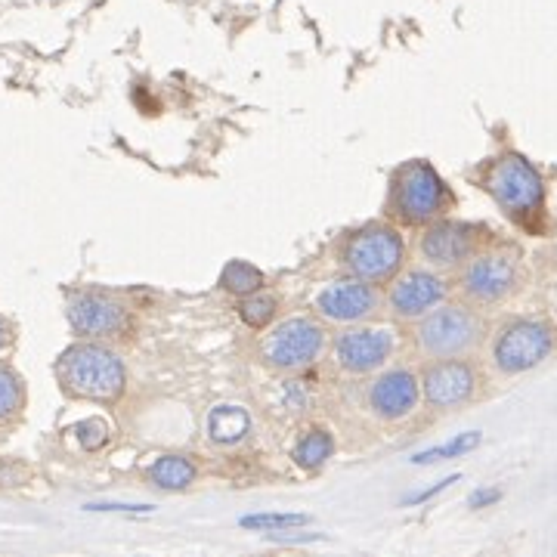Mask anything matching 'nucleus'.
Listing matches in <instances>:
<instances>
[{
  "label": "nucleus",
  "instance_id": "nucleus-16",
  "mask_svg": "<svg viewBox=\"0 0 557 557\" xmlns=\"http://www.w3.org/2000/svg\"><path fill=\"white\" fill-rule=\"evenodd\" d=\"M251 428V418L242 406H217L208 418V434L220 446H233L239 443Z\"/></svg>",
  "mask_w": 557,
  "mask_h": 557
},
{
  "label": "nucleus",
  "instance_id": "nucleus-25",
  "mask_svg": "<svg viewBox=\"0 0 557 557\" xmlns=\"http://www.w3.org/2000/svg\"><path fill=\"white\" fill-rule=\"evenodd\" d=\"M458 480V474H452V477H443V480H437L434 486H428V489H421V493H415V496H409L406 499V505H421V502H431L434 496H440L446 486H452Z\"/></svg>",
  "mask_w": 557,
  "mask_h": 557
},
{
  "label": "nucleus",
  "instance_id": "nucleus-11",
  "mask_svg": "<svg viewBox=\"0 0 557 557\" xmlns=\"http://www.w3.org/2000/svg\"><path fill=\"white\" fill-rule=\"evenodd\" d=\"M449 294L446 279H440L431 270H409L403 279L393 282L387 294V307L397 313L400 319H418L424 313H431L440 307Z\"/></svg>",
  "mask_w": 557,
  "mask_h": 557
},
{
  "label": "nucleus",
  "instance_id": "nucleus-1",
  "mask_svg": "<svg viewBox=\"0 0 557 557\" xmlns=\"http://www.w3.org/2000/svg\"><path fill=\"white\" fill-rule=\"evenodd\" d=\"M56 375L62 387L81 400L112 403L124 393L127 372L118 353L100 347V344H75L59 356Z\"/></svg>",
  "mask_w": 557,
  "mask_h": 557
},
{
  "label": "nucleus",
  "instance_id": "nucleus-12",
  "mask_svg": "<svg viewBox=\"0 0 557 557\" xmlns=\"http://www.w3.org/2000/svg\"><path fill=\"white\" fill-rule=\"evenodd\" d=\"M381 307V298L366 279H341L316 298V310L332 322H363Z\"/></svg>",
  "mask_w": 557,
  "mask_h": 557
},
{
  "label": "nucleus",
  "instance_id": "nucleus-21",
  "mask_svg": "<svg viewBox=\"0 0 557 557\" xmlns=\"http://www.w3.org/2000/svg\"><path fill=\"white\" fill-rule=\"evenodd\" d=\"M276 310H279V301L273 298V294H260V291L248 294V298L239 304V316L245 319V325H251V329H264L267 322H273Z\"/></svg>",
  "mask_w": 557,
  "mask_h": 557
},
{
  "label": "nucleus",
  "instance_id": "nucleus-13",
  "mask_svg": "<svg viewBox=\"0 0 557 557\" xmlns=\"http://www.w3.org/2000/svg\"><path fill=\"white\" fill-rule=\"evenodd\" d=\"M421 381L409 369H390L369 384V409L381 421H400L418 409Z\"/></svg>",
  "mask_w": 557,
  "mask_h": 557
},
{
  "label": "nucleus",
  "instance_id": "nucleus-28",
  "mask_svg": "<svg viewBox=\"0 0 557 557\" xmlns=\"http://www.w3.org/2000/svg\"><path fill=\"white\" fill-rule=\"evenodd\" d=\"M4 347H7V322L0 319V350H4Z\"/></svg>",
  "mask_w": 557,
  "mask_h": 557
},
{
  "label": "nucleus",
  "instance_id": "nucleus-5",
  "mask_svg": "<svg viewBox=\"0 0 557 557\" xmlns=\"http://www.w3.org/2000/svg\"><path fill=\"white\" fill-rule=\"evenodd\" d=\"M486 189L496 199V205L514 220H527L539 214L545 202L542 177L520 155H502L499 161H493V168L486 174Z\"/></svg>",
  "mask_w": 557,
  "mask_h": 557
},
{
  "label": "nucleus",
  "instance_id": "nucleus-10",
  "mask_svg": "<svg viewBox=\"0 0 557 557\" xmlns=\"http://www.w3.org/2000/svg\"><path fill=\"white\" fill-rule=\"evenodd\" d=\"M517 264L508 254H480L462 273V291L477 304H496L514 291Z\"/></svg>",
  "mask_w": 557,
  "mask_h": 557
},
{
  "label": "nucleus",
  "instance_id": "nucleus-3",
  "mask_svg": "<svg viewBox=\"0 0 557 557\" xmlns=\"http://www.w3.org/2000/svg\"><path fill=\"white\" fill-rule=\"evenodd\" d=\"M390 205L400 220L421 226L437 220L449 208V189L428 161H409L393 180Z\"/></svg>",
  "mask_w": 557,
  "mask_h": 557
},
{
  "label": "nucleus",
  "instance_id": "nucleus-6",
  "mask_svg": "<svg viewBox=\"0 0 557 557\" xmlns=\"http://www.w3.org/2000/svg\"><path fill=\"white\" fill-rule=\"evenodd\" d=\"M557 332L539 319H517L499 332L493 344V363L502 375H523L551 356Z\"/></svg>",
  "mask_w": 557,
  "mask_h": 557
},
{
  "label": "nucleus",
  "instance_id": "nucleus-24",
  "mask_svg": "<svg viewBox=\"0 0 557 557\" xmlns=\"http://www.w3.org/2000/svg\"><path fill=\"white\" fill-rule=\"evenodd\" d=\"M78 440L84 449H100L106 440H109V424L103 418H90V421H81L75 428Z\"/></svg>",
  "mask_w": 557,
  "mask_h": 557
},
{
  "label": "nucleus",
  "instance_id": "nucleus-23",
  "mask_svg": "<svg viewBox=\"0 0 557 557\" xmlns=\"http://www.w3.org/2000/svg\"><path fill=\"white\" fill-rule=\"evenodd\" d=\"M310 517L307 514H245L239 523L245 530H273V533H282V530H291V527H304Z\"/></svg>",
  "mask_w": 557,
  "mask_h": 557
},
{
  "label": "nucleus",
  "instance_id": "nucleus-15",
  "mask_svg": "<svg viewBox=\"0 0 557 557\" xmlns=\"http://www.w3.org/2000/svg\"><path fill=\"white\" fill-rule=\"evenodd\" d=\"M477 236L465 223H434L428 233L421 236V254L428 257L434 267H458L462 260L474 254Z\"/></svg>",
  "mask_w": 557,
  "mask_h": 557
},
{
  "label": "nucleus",
  "instance_id": "nucleus-7",
  "mask_svg": "<svg viewBox=\"0 0 557 557\" xmlns=\"http://www.w3.org/2000/svg\"><path fill=\"white\" fill-rule=\"evenodd\" d=\"M322 347H325L322 325L310 316H294L264 338V359L267 366L279 372H298L316 363Z\"/></svg>",
  "mask_w": 557,
  "mask_h": 557
},
{
  "label": "nucleus",
  "instance_id": "nucleus-19",
  "mask_svg": "<svg viewBox=\"0 0 557 557\" xmlns=\"http://www.w3.org/2000/svg\"><path fill=\"white\" fill-rule=\"evenodd\" d=\"M477 446H480V434H477V431H468V434H458L455 440H449V443H443V446L415 452V455H412V465H437V462H446V458L465 455V452H471V449H477Z\"/></svg>",
  "mask_w": 557,
  "mask_h": 557
},
{
  "label": "nucleus",
  "instance_id": "nucleus-27",
  "mask_svg": "<svg viewBox=\"0 0 557 557\" xmlns=\"http://www.w3.org/2000/svg\"><path fill=\"white\" fill-rule=\"evenodd\" d=\"M87 511H118V514H149L152 505H87Z\"/></svg>",
  "mask_w": 557,
  "mask_h": 557
},
{
  "label": "nucleus",
  "instance_id": "nucleus-18",
  "mask_svg": "<svg viewBox=\"0 0 557 557\" xmlns=\"http://www.w3.org/2000/svg\"><path fill=\"white\" fill-rule=\"evenodd\" d=\"M332 452H335L332 434L322 431V428H316V431L304 434L301 443L294 446V465L304 468V471H316V468H322L325 462H329Z\"/></svg>",
  "mask_w": 557,
  "mask_h": 557
},
{
  "label": "nucleus",
  "instance_id": "nucleus-17",
  "mask_svg": "<svg viewBox=\"0 0 557 557\" xmlns=\"http://www.w3.org/2000/svg\"><path fill=\"white\" fill-rule=\"evenodd\" d=\"M195 465L189 462L186 455H161L155 458V465L149 468V480L165 489V493H177V489H186L195 480Z\"/></svg>",
  "mask_w": 557,
  "mask_h": 557
},
{
  "label": "nucleus",
  "instance_id": "nucleus-9",
  "mask_svg": "<svg viewBox=\"0 0 557 557\" xmlns=\"http://www.w3.org/2000/svg\"><path fill=\"white\" fill-rule=\"evenodd\" d=\"M477 393V369L465 359H437L421 375V397L431 409H455Z\"/></svg>",
  "mask_w": 557,
  "mask_h": 557
},
{
  "label": "nucleus",
  "instance_id": "nucleus-14",
  "mask_svg": "<svg viewBox=\"0 0 557 557\" xmlns=\"http://www.w3.org/2000/svg\"><path fill=\"white\" fill-rule=\"evenodd\" d=\"M69 322L72 329L84 338H109L124 332L127 310L106 294H78L69 301Z\"/></svg>",
  "mask_w": 557,
  "mask_h": 557
},
{
  "label": "nucleus",
  "instance_id": "nucleus-20",
  "mask_svg": "<svg viewBox=\"0 0 557 557\" xmlns=\"http://www.w3.org/2000/svg\"><path fill=\"white\" fill-rule=\"evenodd\" d=\"M220 282L229 294H242V298H248V294L260 291V285H264V273L245 264V260H233V264L223 270Z\"/></svg>",
  "mask_w": 557,
  "mask_h": 557
},
{
  "label": "nucleus",
  "instance_id": "nucleus-22",
  "mask_svg": "<svg viewBox=\"0 0 557 557\" xmlns=\"http://www.w3.org/2000/svg\"><path fill=\"white\" fill-rule=\"evenodd\" d=\"M22 409V381L13 369L0 366V424H7Z\"/></svg>",
  "mask_w": 557,
  "mask_h": 557
},
{
  "label": "nucleus",
  "instance_id": "nucleus-8",
  "mask_svg": "<svg viewBox=\"0 0 557 557\" xmlns=\"http://www.w3.org/2000/svg\"><path fill=\"white\" fill-rule=\"evenodd\" d=\"M397 350V335L384 325H356L338 335L335 359L338 366L350 375H369L387 366V359Z\"/></svg>",
  "mask_w": 557,
  "mask_h": 557
},
{
  "label": "nucleus",
  "instance_id": "nucleus-26",
  "mask_svg": "<svg viewBox=\"0 0 557 557\" xmlns=\"http://www.w3.org/2000/svg\"><path fill=\"white\" fill-rule=\"evenodd\" d=\"M499 499H502L499 489H477V493H471L468 505H471V508H486V505H493V502H499Z\"/></svg>",
  "mask_w": 557,
  "mask_h": 557
},
{
  "label": "nucleus",
  "instance_id": "nucleus-4",
  "mask_svg": "<svg viewBox=\"0 0 557 557\" xmlns=\"http://www.w3.org/2000/svg\"><path fill=\"white\" fill-rule=\"evenodd\" d=\"M418 347L428 353L431 359H452V356H465L474 350L483 338V322L474 310L468 307H434L431 313H424L418 322Z\"/></svg>",
  "mask_w": 557,
  "mask_h": 557
},
{
  "label": "nucleus",
  "instance_id": "nucleus-2",
  "mask_svg": "<svg viewBox=\"0 0 557 557\" xmlns=\"http://www.w3.org/2000/svg\"><path fill=\"white\" fill-rule=\"evenodd\" d=\"M341 257L350 276L378 285L400 273L403 260H406V242L393 226L375 223V226H366V229H359V233H353Z\"/></svg>",
  "mask_w": 557,
  "mask_h": 557
}]
</instances>
